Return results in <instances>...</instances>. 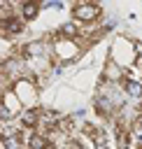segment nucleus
I'll use <instances>...</instances> for the list:
<instances>
[{
  "instance_id": "7ed1b4c3",
  "label": "nucleus",
  "mask_w": 142,
  "mask_h": 149,
  "mask_svg": "<svg viewBox=\"0 0 142 149\" xmlns=\"http://www.w3.org/2000/svg\"><path fill=\"white\" fill-rule=\"evenodd\" d=\"M12 91L16 93V98L21 100V105H26L28 109L35 107V102H37V84H35V79L21 77V79H16V84L12 86Z\"/></svg>"
},
{
  "instance_id": "0eeeda50",
  "label": "nucleus",
  "mask_w": 142,
  "mask_h": 149,
  "mask_svg": "<svg viewBox=\"0 0 142 149\" xmlns=\"http://www.w3.org/2000/svg\"><path fill=\"white\" fill-rule=\"evenodd\" d=\"M102 77H105L107 81H112V84H114V81L121 84V79H123L126 74H123V70H121L114 61H107V65H105V74H102Z\"/></svg>"
},
{
  "instance_id": "423d86ee",
  "label": "nucleus",
  "mask_w": 142,
  "mask_h": 149,
  "mask_svg": "<svg viewBox=\"0 0 142 149\" xmlns=\"http://www.w3.org/2000/svg\"><path fill=\"white\" fill-rule=\"evenodd\" d=\"M23 23L26 21L23 19H16V16L14 19H7V21H0V37H9V40L16 37L23 30Z\"/></svg>"
},
{
  "instance_id": "39448f33",
  "label": "nucleus",
  "mask_w": 142,
  "mask_h": 149,
  "mask_svg": "<svg viewBox=\"0 0 142 149\" xmlns=\"http://www.w3.org/2000/svg\"><path fill=\"white\" fill-rule=\"evenodd\" d=\"M0 107H2L12 119L23 114V105H21V100L16 98V93H14L12 88H7V91H2V93H0Z\"/></svg>"
},
{
  "instance_id": "6e6552de",
  "label": "nucleus",
  "mask_w": 142,
  "mask_h": 149,
  "mask_svg": "<svg viewBox=\"0 0 142 149\" xmlns=\"http://www.w3.org/2000/svg\"><path fill=\"white\" fill-rule=\"evenodd\" d=\"M47 144H49V137H44V135L35 133V130H30V133H28L26 149H47Z\"/></svg>"
},
{
  "instance_id": "f257e3e1",
  "label": "nucleus",
  "mask_w": 142,
  "mask_h": 149,
  "mask_svg": "<svg viewBox=\"0 0 142 149\" xmlns=\"http://www.w3.org/2000/svg\"><path fill=\"white\" fill-rule=\"evenodd\" d=\"M109 61H114L121 70L126 65H133L137 63V42H130L128 37H116L114 44H112V56Z\"/></svg>"
},
{
  "instance_id": "9d476101",
  "label": "nucleus",
  "mask_w": 142,
  "mask_h": 149,
  "mask_svg": "<svg viewBox=\"0 0 142 149\" xmlns=\"http://www.w3.org/2000/svg\"><path fill=\"white\" fill-rule=\"evenodd\" d=\"M37 12H40V5H37V2H33V0L21 5V19H23V21L35 19V16H37Z\"/></svg>"
},
{
  "instance_id": "9b49d317",
  "label": "nucleus",
  "mask_w": 142,
  "mask_h": 149,
  "mask_svg": "<svg viewBox=\"0 0 142 149\" xmlns=\"http://www.w3.org/2000/svg\"><path fill=\"white\" fill-rule=\"evenodd\" d=\"M63 147H65V149H84V147H81L77 140H72V137H68V140L63 142Z\"/></svg>"
},
{
  "instance_id": "f03ea898",
  "label": "nucleus",
  "mask_w": 142,
  "mask_h": 149,
  "mask_svg": "<svg viewBox=\"0 0 142 149\" xmlns=\"http://www.w3.org/2000/svg\"><path fill=\"white\" fill-rule=\"evenodd\" d=\"M51 54L58 63H65V61H77L79 54H81V47L77 40H65V37H58L51 47Z\"/></svg>"
},
{
  "instance_id": "1a4fd4ad",
  "label": "nucleus",
  "mask_w": 142,
  "mask_h": 149,
  "mask_svg": "<svg viewBox=\"0 0 142 149\" xmlns=\"http://www.w3.org/2000/svg\"><path fill=\"white\" fill-rule=\"evenodd\" d=\"M121 88H123L128 95H133V98H140V95H142V84L135 81V79L123 77V79H121Z\"/></svg>"
},
{
  "instance_id": "20e7f679",
  "label": "nucleus",
  "mask_w": 142,
  "mask_h": 149,
  "mask_svg": "<svg viewBox=\"0 0 142 149\" xmlns=\"http://www.w3.org/2000/svg\"><path fill=\"white\" fill-rule=\"evenodd\" d=\"M72 16L79 21V23H98L100 16H102V9L93 2H77L72 7Z\"/></svg>"
},
{
  "instance_id": "f8f14e48",
  "label": "nucleus",
  "mask_w": 142,
  "mask_h": 149,
  "mask_svg": "<svg viewBox=\"0 0 142 149\" xmlns=\"http://www.w3.org/2000/svg\"><path fill=\"white\" fill-rule=\"evenodd\" d=\"M47 149H58V144H56V142H49V144H47Z\"/></svg>"
}]
</instances>
